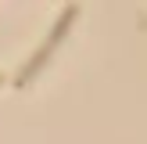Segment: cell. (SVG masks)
I'll use <instances>...</instances> for the list:
<instances>
[{
  "label": "cell",
  "mask_w": 147,
  "mask_h": 144,
  "mask_svg": "<svg viewBox=\"0 0 147 144\" xmlns=\"http://www.w3.org/2000/svg\"><path fill=\"white\" fill-rule=\"evenodd\" d=\"M76 22H79V7H76V4H68L61 14H57V22H54V29L47 33V40L40 43V50H36V54L29 58V65L22 69V76H18V83H22V86H29V83H32V79L50 65V58L57 54V47H61V43L68 40V33L76 29Z\"/></svg>",
  "instance_id": "obj_1"
}]
</instances>
